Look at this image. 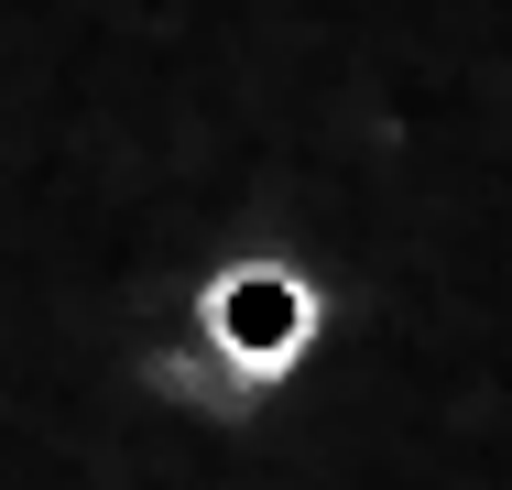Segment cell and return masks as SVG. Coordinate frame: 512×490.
I'll return each mask as SVG.
<instances>
[{
  "label": "cell",
  "instance_id": "6da1fadb",
  "mask_svg": "<svg viewBox=\"0 0 512 490\" xmlns=\"http://www.w3.org/2000/svg\"><path fill=\"white\" fill-rule=\"evenodd\" d=\"M207 338H218V360L240 382H284L306 360V338H316V294L284 262H240V273L207 284Z\"/></svg>",
  "mask_w": 512,
  "mask_h": 490
}]
</instances>
